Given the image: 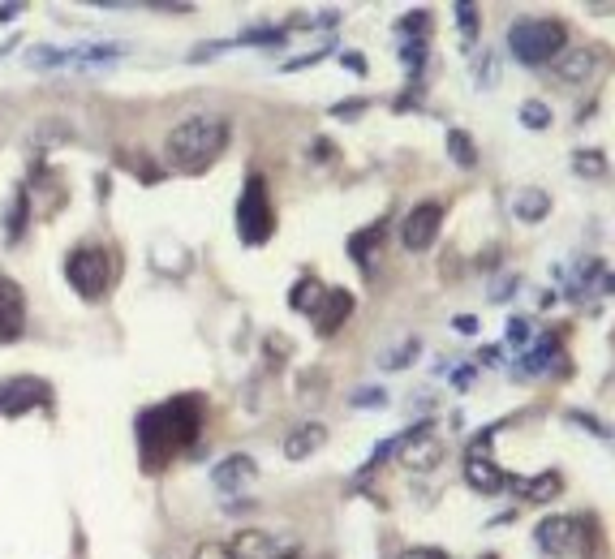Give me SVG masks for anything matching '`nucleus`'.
I'll return each instance as SVG.
<instances>
[{"label":"nucleus","mask_w":615,"mask_h":559,"mask_svg":"<svg viewBox=\"0 0 615 559\" xmlns=\"http://www.w3.org/2000/svg\"><path fill=\"white\" fill-rule=\"evenodd\" d=\"M22 13V5H0V22H13Z\"/></svg>","instance_id":"33"},{"label":"nucleus","mask_w":615,"mask_h":559,"mask_svg":"<svg viewBox=\"0 0 615 559\" xmlns=\"http://www.w3.org/2000/svg\"><path fill=\"white\" fill-rule=\"evenodd\" d=\"M572 168H577V172H590V177H603V172H607V164H603V155H598V151H577Z\"/></svg>","instance_id":"23"},{"label":"nucleus","mask_w":615,"mask_h":559,"mask_svg":"<svg viewBox=\"0 0 615 559\" xmlns=\"http://www.w3.org/2000/svg\"><path fill=\"white\" fill-rule=\"evenodd\" d=\"M383 233H388V224L375 220L370 228H362V233H353V237H349V254H353V263L362 267V271L370 267V246H375V241H383Z\"/></svg>","instance_id":"17"},{"label":"nucleus","mask_w":615,"mask_h":559,"mask_svg":"<svg viewBox=\"0 0 615 559\" xmlns=\"http://www.w3.org/2000/svg\"><path fill=\"white\" fill-rule=\"evenodd\" d=\"M439 228H443V207L439 203H418L405 215V220H400V246L413 250V254L431 250L435 237H439Z\"/></svg>","instance_id":"9"},{"label":"nucleus","mask_w":615,"mask_h":559,"mask_svg":"<svg viewBox=\"0 0 615 559\" xmlns=\"http://www.w3.org/2000/svg\"><path fill=\"white\" fill-rule=\"evenodd\" d=\"M491 435H495V430H486L482 439H474V448H469V456H465V482L474 486L478 495H499L512 482L508 473L499 469L491 456H486V443H491Z\"/></svg>","instance_id":"10"},{"label":"nucleus","mask_w":615,"mask_h":559,"mask_svg":"<svg viewBox=\"0 0 615 559\" xmlns=\"http://www.w3.org/2000/svg\"><path fill=\"white\" fill-rule=\"evenodd\" d=\"M26 332V293L18 280L0 276V344L22 340Z\"/></svg>","instance_id":"11"},{"label":"nucleus","mask_w":615,"mask_h":559,"mask_svg":"<svg viewBox=\"0 0 615 559\" xmlns=\"http://www.w3.org/2000/svg\"><path fill=\"white\" fill-rule=\"evenodd\" d=\"M228 134H233V129H228V117H220V112L185 117L181 125L168 129L164 160H168L173 172H181V177H203V172L224 155Z\"/></svg>","instance_id":"2"},{"label":"nucleus","mask_w":615,"mask_h":559,"mask_svg":"<svg viewBox=\"0 0 615 559\" xmlns=\"http://www.w3.org/2000/svg\"><path fill=\"white\" fill-rule=\"evenodd\" d=\"M203 418H207V405H203V396H194V392L142 409L138 422H134L142 469L160 473L168 461H177V456L190 452L198 443V435H203Z\"/></svg>","instance_id":"1"},{"label":"nucleus","mask_w":615,"mask_h":559,"mask_svg":"<svg viewBox=\"0 0 615 559\" xmlns=\"http://www.w3.org/2000/svg\"><path fill=\"white\" fill-rule=\"evenodd\" d=\"M508 52L521 65H547L568 52V26L560 18H521L508 26Z\"/></svg>","instance_id":"3"},{"label":"nucleus","mask_w":615,"mask_h":559,"mask_svg":"<svg viewBox=\"0 0 615 559\" xmlns=\"http://www.w3.org/2000/svg\"><path fill=\"white\" fill-rule=\"evenodd\" d=\"M400 559H452V555L439 547H409V551H400Z\"/></svg>","instance_id":"27"},{"label":"nucleus","mask_w":615,"mask_h":559,"mask_svg":"<svg viewBox=\"0 0 615 559\" xmlns=\"http://www.w3.org/2000/svg\"><path fill=\"white\" fill-rule=\"evenodd\" d=\"M448 155L461 168H474L478 164V151H474V138L465 134V129H448Z\"/></svg>","instance_id":"21"},{"label":"nucleus","mask_w":615,"mask_h":559,"mask_svg":"<svg viewBox=\"0 0 615 559\" xmlns=\"http://www.w3.org/2000/svg\"><path fill=\"white\" fill-rule=\"evenodd\" d=\"M383 400H388V396H383L379 387H362V392L353 396V405H362V409H366V405H383Z\"/></svg>","instance_id":"28"},{"label":"nucleus","mask_w":615,"mask_h":559,"mask_svg":"<svg viewBox=\"0 0 615 559\" xmlns=\"http://www.w3.org/2000/svg\"><path fill=\"white\" fill-rule=\"evenodd\" d=\"M319 297H323V284L314 280V276H302V280L293 284V293H289V306L302 310V314H310L314 306H319Z\"/></svg>","instance_id":"20"},{"label":"nucleus","mask_w":615,"mask_h":559,"mask_svg":"<svg viewBox=\"0 0 615 559\" xmlns=\"http://www.w3.org/2000/svg\"><path fill=\"white\" fill-rule=\"evenodd\" d=\"M323 443H327V426L323 422H302V426H293L289 439H284V456H289V461H310Z\"/></svg>","instance_id":"14"},{"label":"nucleus","mask_w":615,"mask_h":559,"mask_svg":"<svg viewBox=\"0 0 615 559\" xmlns=\"http://www.w3.org/2000/svg\"><path fill=\"white\" fill-rule=\"evenodd\" d=\"M456 22H461V31H465V43L478 39V9L474 5H456Z\"/></svg>","instance_id":"24"},{"label":"nucleus","mask_w":615,"mask_h":559,"mask_svg":"<svg viewBox=\"0 0 615 559\" xmlns=\"http://www.w3.org/2000/svg\"><path fill=\"white\" fill-rule=\"evenodd\" d=\"M525 499H538V504H547V499H555L564 491V478L560 473H538V478H529V482H517Z\"/></svg>","instance_id":"18"},{"label":"nucleus","mask_w":615,"mask_h":559,"mask_svg":"<svg viewBox=\"0 0 615 559\" xmlns=\"http://www.w3.org/2000/svg\"><path fill=\"white\" fill-rule=\"evenodd\" d=\"M525 336H529V323L525 319H512L508 323V340H525Z\"/></svg>","instance_id":"31"},{"label":"nucleus","mask_w":615,"mask_h":559,"mask_svg":"<svg viewBox=\"0 0 615 559\" xmlns=\"http://www.w3.org/2000/svg\"><path fill=\"white\" fill-rule=\"evenodd\" d=\"M400 31H426V9H418V13H413V18H405V22H400Z\"/></svg>","instance_id":"29"},{"label":"nucleus","mask_w":615,"mask_h":559,"mask_svg":"<svg viewBox=\"0 0 615 559\" xmlns=\"http://www.w3.org/2000/svg\"><path fill=\"white\" fill-rule=\"evenodd\" d=\"M65 276L82 301H99L112 284V254L104 246H78L65 258Z\"/></svg>","instance_id":"5"},{"label":"nucleus","mask_w":615,"mask_h":559,"mask_svg":"<svg viewBox=\"0 0 615 559\" xmlns=\"http://www.w3.org/2000/svg\"><path fill=\"white\" fill-rule=\"evenodd\" d=\"M271 233H276V207L267 198V181L254 172V177L241 185V198H237V237L246 246H267Z\"/></svg>","instance_id":"4"},{"label":"nucleus","mask_w":615,"mask_h":559,"mask_svg":"<svg viewBox=\"0 0 615 559\" xmlns=\"http://www.w3.org/2000/svg\"><path fill=\"white\" fill-rule=\"evenodd\" d=\"M409 353H418V340H409V344H400V349L388 357V362H383V366H388V370H400V366H409Z\"/></svg>","instance_id":"26"},{"label":"nucleus","mask_w":615,"mask_h":559,"mask_svg":"<svg viewBox=\"0 0 615 559\" xmlns=\"http://www.w3.org/2000/svg\"><path fill=\"white\" fill-rule=\"evenodd\" d=\"M26 220H31V198H26V190H18V194H13V203H9V211H5V237L18 241Z\"/></svg>","instance_id":"19"},{"label":"nucleus","mask_w":615,"mask_h":559,"mask_svg":"<svg viewBox=\"0 0 615 559\" xmlns=\"http://www.w3.org/2000/svg\"><path fill=\"white\" fill-rule=\"evenodd\" d=\"M349 314H353V293H349V289H323L319 306L310 310L314 332H319V336H336L340 327H345Z\"/></svg>","instance_id":"12"},{"label":"nucleus","mask_w":615,"mask_h":559,"mask_svg":"<svg viewBox=\"0 0 615 559\" xmlns=\"http://www.w3.org/2000/svg\"><path fill=\"white\" fill-rule=\"evenodd\" d=\"M194 559H237L233 547H224V542H203V547L194 551Z\"/></svg>","instance_id":"25"},{"label":"nucleus","mask_w":615,"mask_h":559,"mask_svg":"<svg viewBox=\"0 0 615 559\" xmlns=\"http://www.w3.org/2000/svg\"><path fill=\"white\" fill-rule=\"evenodd\" d=\"M590 69H594V52H590V48H568L560 61H555V74H560L564 82L590 78Z\"/></svg>","instance_id":"16"},{"label":"nucleus","mask_w":615,"mask_h":559,"mask_svg":"<svg viewBox=\"0 0 615 559\" xmlns=\"http://www.w3.org/2000/svg\"><path fill=\"white\" fill-rule=\"evenodd\" d=\"M512 211H517V220L525 224H538V220H547V211H551V194L542 190V185H529V190L517 194V203H512Z\"/></svg>","instance_id":"15"},{"label":"nucleus","mask_w":615,"mask_h":559,"mask_svg":"<svg viewBox=\"0 0 615 559\" xmlns=\"http://www.w3.org/2000/svg\"><path fill=\"white\" fill-rule=\"evenodd\" d=\"M48 400H52V387L44 379H31V375L5 379L0 383V418H22L35 405H48Z\"/></svg>","instance_id":"8"},{"label":"nucleus","mask_w":615,"mask_h":559,"mask_svg":"<svg viewBox=\"0 0 615 559\" xmlns=\"http://www.w3.org/2000/svg\"><path fill=\"white\" fill-rule=\"evenodd\" d=\"M521 121L529 129H547L551 125V108L542 104V99H525V104H521Z\"/></svg>","instance_id":"22"},{"label":"nucleus","mask_w":615,"mask_h":559,"mask_svg":"<svg viewBox=\"0 0 615 559\" xmlns=\"http://www.w3.org/2000/svg\"><path fill=\"white\" fill-rule=\"evenodd\" d=\"M362 108H366V99H349V104H336V117H353Z\"/></svg>","instance_id":"30"},{"label":"nucleus","mask_w":615,"mask_h":559,"mask_svg":"<svg viewBox=\"0 0 615 559\" xmlns=\"http://www.w3.org/2000/svg\"><path fill=\"white\" fill-rule=\"evenodd\" d=\"M482 559H499V555H482Z\"/></svg>","instance_id":"34"},{"label":"nucleus","mask_w":615,"mask_h":559,"mask_svg":"<svg viewBox=\"0 0 615 559\" xmlns=\"http://www.w3.org/2000/svg\"><path fill=\"white\" fill-rule=\"evenodd\" d=\"M456 332H478V319H474V314H461V319H456Z\"/></svg>","instance_id":"32"},{"label":"nucleus","mask_w":615,"mask_h":559,"mask_svg":"<svg viewBox=\"0 0 615 559\" xmlns=\"http://www.w3.org/2000/svg\"><path fill=\"white\" fill-rule=\"evenodd\" d=\"M396 452H400V461H405L409 469H418V473H431L443 456H448V448H443V439L431 430V422L413 426L405 439H396Z\"/></svg>","instance_id":"7"},{"label":"nucleus","mask_w":615,"mask_h":559,"mask_svg":"<svg viewBox=\"0 0 615 559\" xmlns=\"http://www.w3.org/2000/svg\"><path fill=\"white\" fill-rule=\"evenodd\" d=\"M254 473H259V469H254V461H250V456H224V461L216 465V469H211V482H216V491H224V495H237L241 491V486H250L254 482Z\"/></svg>","instance_id":"13"},{"label":"nucleus","mask_w":615,"mask_h":559,"mask_svg":"<svg viewBox=\"0 0 615 559\" xmlns=\"http://www.w3.org/2000/svg\"><path fill=\"white\" fill-rule=\"evenodd\" d=\"M534 538H538V547L555 559L581 555L585 551V521L581 516H547V521H538Z\"/></svg>","instance_id":"6"}]
</instances>
